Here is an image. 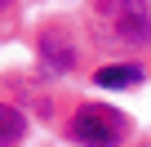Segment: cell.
<instances>
[{
  "label": "cell",
  "instance_id": "5",
  "mask_svg": "<svg viewBox=\"0 0 151 147\" xmlns=\"http://www.w3.org/2000/svg\"><path fill=\"white\" fill-rule=\"evenodd\" d=\"M22 134H27L22 112H18V107H9V103H0V147H14Z\"/></svg>",
  "mask_w": 151,
  "mask_h": 147
},
{
  "label": "cell",
  "instance_id": "3",
  "mask_svg": "<svg viewBox=\"0 0 151 147\" xmlns=\"http://www.w3.org/2000/svg\"><path fill=\"white\" fill-rule=\"evenodd\" d=\"M76 62V49L67 45L62 31H45L40 36V67H45V76H62V71H71Z\"/></svg>",
  "mask_w": 151,
  "mask_h": 147
},
{
  "label": "cell",
  "instance_id": "6",
  "mask_svg": "<svg viewBox=\"0 0 151 147\" xmlns=\"http://www.w3.org/2000/svg\"><path fill=\"white\" fill-rule=\"evenodd\" d=\"M5 9H9V0H0V14H5Z\"/></svg>",
  "mask_w": 151,
  "mask_h": 147
},
{
  "label": "cell",
  "instance_id": "4",
  "mask_svg": "<svg viewBox=\"0 0 151 147\" xmlns=\"http://www.w3.org/2000/svg\"><path fill=\"white\" fill-rule=\"evenodd\" d=\"M142 76H147V71H142L138 62H111V67L93 71V80H98L102 89H129V85H142Z\"/></svg>",
  "mask_w": 151,
  "mask_h": 147
},
{
  "label": "cell",
  "instance_id": "7",
  "mask_svg": "<svg viewBox=\"0 0 151 147\" xmlns=\"http://www.w3.org/2000/svg\"><path fill=\"white\" fill-rule=\"evenodd\" d=\"M147 147H151V143H147Z\"/></svg>",
  "mask_w": 151,
  "mask_h": 147
},
{
  "label": "cell",
  "instance_id": "2",
  "mask_svg": "<svg viewBox=\"0 0 151 147\" xmlns=\"http://www.w3.org/2000/svg\"><path fill=\"white\" fill-rule=\"evenodd\" d=\"M67 129H71L76 143H85V147H120L124 134H129V120H124L116 107L85 103V107H76V116H71Z\"/></svg>",
  "mask_w": 151,
  "mask_h": 147
},
{
  "label": "cell",
  "instance_id": "1",
  "mask_svg": "<svg viewBox=\"0 0 151 147\" xmlns=\"http://www.w3.org/2000/svg\"><path fill=\"white\" fill-rule=\"evenodd\" d=\"M89 22L107 45H151V0H93Z\"/></svg>",
  "mask_w": 151,
  "mask_h": 147
}]
</instances>
